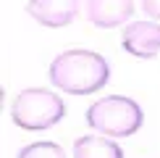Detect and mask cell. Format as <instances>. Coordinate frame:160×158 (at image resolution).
<instances>
[{
    "mask_svg": "<svg viewBox=\"0 0 160 158\" xmlns=\"http://www.w3.org/2000/svg\"><path fill=\"white\" fill-rule=\"evenodd\" d=\"M50 82L68 95H92L110 79V66L95 50H66L50 63Z\"/></svg>",
    "mask_w": 160,
    "mask_h": 158,
    "instance_id": "1",
    "label": "cell"
},
{
    "mask_svg": "<svg viewBox=\"0 0 160 158\" xmlns=\"http://www.w3.org/2000/svg\"><path fill=\"white\" fill-rule=\"evenodd\" d=\"M142 121H144V113L139 108V103L123 95L100 97L87 108V124L95 132L108 137H131L134 132H139Z\"/></svg>",
    "mask_w": 160,
    "mask_h": 158,
    "instance_id": "2",
    "label": "cell"
},
{
    "mask_svg": "<svg viewBox=\"0 0 160 158\" xmlns=\"http://www.w3.org/2000/svg\"><path fill=\"white\" fill-rule=\"evenodd\" d=\"M63 116H66V103L55 95V92H50L45 87L21 90L13 97V105H11L13 124L26 129V132L50 129V127H55Z\"/></svg>",
    "mask_w": 160,
    "mask_h": 158,
    "instance_id": "3",
    "label": "cell"
},
{
    "mask_svg": "<svg viewBox=\"0 0 160 158\" xmlns=\"http://www.w3.org/2000/svg\"><path fill=\"white\" fill-rule=\"evenodd\" d=\"M121 45L129 55L134 58H155L160 53V24L155 21H134L123 29Z\"/></svg>",
    "mask_w": 160,
    "mask_h": 158,
    "instance_id": "4",
    "label": "cell"
},
{
    "mask_svg": "<svg viewBox=\"0 0 160 158\" xmlns=\"http://www.w3.org/2000/svg\"><path fill=\"white\" fill-rule=\"evenodd\" d=\"M26 11L37 24L58 29L76 18L79 13V0H29Z\"/></svg>",
    "mask_w": 160,
    "mask_h": 158,
    "instance_id": "5",
    "label": "cell"
},
{
    "mask_svg": "<svg viewBox=\"0 0 160 158\" xmlns=\"http://www.w3.org/2000/svg\"><path fill=\"white\" fill-rule=\"evenodd\" d=\"M134 16V0H87V18L100 29L121 26Z\"/></svg>",
    "mask_w": 160,
    "mask_h": 158,
    "instance_id": "6",
    "label": "cell"
},
{
    "mask_svg": "<svg viewBox=\"0 0 160 158\" xmlns=\"http://www.w3.org/2000/svg\"><path fill=\"white\" fill-rule=\"evenodd\" d=\"M74 158H123V150L108 134L105 137L87 134L74 142Z\"/></svg>",
    "mask_w": 160,
    "mask_h": 158,
    "instance_id": "7",
    "label": "cell"
},
{
    "mask_svg": "<svg viewBox=\"0 0 160 158\" xmlns=\"http://www.w3.org/2000/svg\"><path fill=\"white\" fill-rule=\"evenodd\" d=\"M16 158H66V153L55 142H32V145H24Z\"/></svg>",
    "mask_w": 160,
    "mask_h": 158,
    "instance_id": "8",
    "label": "cell"
},
{
    "mask_svg": "<svg viewBox=\"0 0 160 158\" xmlns=\"http://www.w3.org/2000/svg\"><path fill=\"white\" fill-rule=\"evenodd\" d=\"M142 11L150 18H160V0H142Z\"/></svg>",
    "mask_w": 160,
    "mask_h": 158,
    "instance_id": "9",
    "label": "cell"
}]
</instances>
